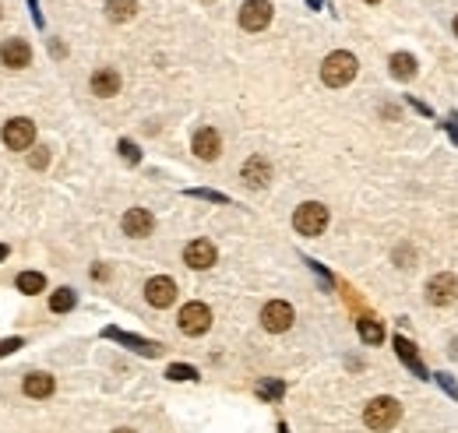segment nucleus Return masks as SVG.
<instances>
[{"mask_svg":"<svg viewBox=\"0 0 458 433\" xmlns=\"http://www.w3.org/2000/svg\"><path fill=\"white\" fill-rule=\"evenodd\" d=\"M388 67H391V74L399 78V81H409V78L416 74L419 64H416V56H413V53H395V56L388 60Z\"/></svg>","mask_w":458,"mask_h":433,"instance_id":"obj_20","label":"nucleus"},{"mask_svg":"<svg viewBox=\"0 0 458 433\" xmlns=\"http://www.w3.org/2000/svg\"><path fill=\"white\" fill-rule=\"evenodd\" d=\"M180 331L183 335H191V338H198V335H205L208 328H211V310H208V306L205 303H187V306H183V310H180Z\"/></svg>","mask_w":458,"mask_h":433,"instance_id":"obj_7","label":"nucleus"},{"mask_svg":"<svg viewBox=\"0 0 458 433\" xmlns=\"http://www.w3.org/2000/svg\"><path fill=\"white\" fill-rule=\"evenodd\" d=\"M92 92H96L99 99H110L120 92V74L113 67H99L96 74H92Z\"/></svg>","mask_w":458,"mask_h":433,"instance_id":"obj_17","label":"nucleus"},{"mask_svg":"<svg viewBox=\"0 0 458 433\" xmlns=\"http://www.w3.org/2000/svg\"><path fill=\"white\" fill-rule=\"evenodd\" d=\"M391 346H395V352H399V359H402V363H406V366L413 370L416 377H423V381L430 377V374H426V366H423V359H419V352H416V346L409 342V338L395 335V338H391Z\"/></svg>","mask_w":458,"mask_h":433,"instance_id":"obj_15","label":"nucleus"},{"mask_svg":"<svg viewBox=\"0 0 458 433\" xmlns=\"http://www.w3.org/2000/svg\"><path fill=\"white\" fill-rule=\"evenodd\" d=\"M458 299V278L451 271H437L430 282H426V303L430 306H451Z\"/></svg>","mask_w":458,"mask_h":433,"instance_id":"obj_4","label":"nucleus"},{"mask_svg":"<svg viewBox=\"0 0 458 433\" xmlns=\"http://www.w3.org/2000/svg\"><path fill=\"white\" fill-rule=\"evenodd\" d=\"M356 71H360L356 56L346 53V50H335V53L324 56V64H321V81L328 88H342V85H349L356 78Z\"/></svg>","mask_w":458,"mask_h":433,"instance_id":"obj_1","label":"nucleus"},{"mask_svg":"<svg viewBox=\"0 0 458 433\" xmlns=\"http://www.w3.org/2000/svg\"><path fill=\"white\" fill-rule=\"evenodd\" d=\"M138 14V0H106V18L116 21V25H124Z\"/></svg>","mask_w":458,"mask_h":433,"instance_id":"obj_19","label":"nucleus"},{"mask_svg":"<svg viewBox=\"0 0 458 433\" xmlns=\"http://www.w3.org/2000/svg\"><path fill=\"white\" fill-rule=\"evenodd\" d=\"M293 321H296V314H293V306H289L286 299H271V303H264V310H261V324H264V331L282 335V331L293 328Z\"/></svg>","mask_w":458,"mask_h":433,"instance_id":"obj_6","label":"nucleus"},{"mask_svg":"<svg viewBox=\"0 0 458 433\" xmlns=\"http://www.w3.org/2000/svg\"><path fill=\"white\" fill-rule=\"evenodd\" d=\"M444 127H448V131H451V141H455V145H458V127H455V123H444Z\"/></svg>","mask_w":458,"mask_h":433,"instance_id":"obj_31","label":"nucleus"},{"mask_svg":"<svg viewBox=\"0 0 458 433\" xmlns=\"http://www.w3.org/2000/svg\"><path fill=\"white\" fill-rule=\"evenodd\" d=\"M194 156L205 159V162H211V159L222 156V138H219L216 127H201V131L194 134Z\"/></svg>","mask_w":458,"mask_h":433,"instance_id":"obj_12","label":"nucleus"},{"mask_svg":"<svg viewBox=\"0 0 458 433\" xmlns=\"http://www.w3.org/2000/svg\"><path fill=\"white\" fill-rule=\"evenodd\" d=\"M0 60H4V67L21 71V67L32 64V46H28L25 39H8L4 46H0Z\"/></svg>","mask_w":458,"mask_h":433,"instance_id":"obj_11","label":"nucleus"},{"mask_svg":"<svg viewBox=\"0 0 458 433\" xmlns=\"http://www.w3.org/2000/svg\"><path fill=\"white\" fill-rule=\"evenodd\" d=\"M166 377H169V381H198V370L187 366V363H173V366L166 370Z\"/></svg>","mask_w":458,"mask_h":433,"instance_id":"obj_24","label":"nucleus"},{"mask_svg":"<svg viewBox=\"0 0 458 433\" xmlns=\"http://www.w3.org/2000/svg\"><path fill=\"white\" fill-rule=\"evenodd\" d=\"M328 226V208L318 204V201H307V204H300L296 215H293V229L300 236H321Z\"/></svg>","mask_w":458,"mask_h":433,"instance_id":"obj_3","label":"nucleus"},{"mask_svg":"<svg viewBox=\"0 0 458 433\" xmlns=\"http://www.w3.org/2000/svg\"><path fill=\"white\" fill-rule=\"evenodd\" d=\"M46 162H50V151L46 148H39V151L28 156V166H32V169H46Z\"/></svg>","mask_w":458,"mask_h":433,"instance_id":"obj_28","label":"nucleus"},{"mask_svg":"<svg viewBox=\"0 0 458 433\" xmlns=\"http://www.w3.org/2000/svg\"><path fill=\"white\" fill-rule=\"evenodd\" d=\"M53 377L50 374H43V370H36V374H28L25 377V384H21V391L28 394V398H50L53 394Z\"/></svg>","mask_w":458,"mask_h":433,"instance_id":"obj_18","label":"nucleus"},{"mask_svg":"<svg viewBox=\"0 0 458 433\" xmlns=\"http://www.w3.org/2000/svg\"><path fill=\"white\" fill-rule=\"evenodd\" d=\"M268 21H271L268 0H247V4L240 8V25L247 28V32H261V28H268Z\"/></svg>","mask_w":458,"mask_h":433,"instance_id":"obj_10","label":"nucleus"},{"mask_svg":"<svg viewBox=\"0 0 458 433\" xmlns=\"http://www.w3.org/2000/svg\"><path fill=\"white\" fill-rule=\"evenodd\" d=\"M455 36H458V18H455Z\"/></svg>","mask_w":458,"mask_h":433,"instance_id":"obj_35","label":"nucleus"},{"mask_svg":"<svg viewBox=\"0 0 458 433\" xmlns=\"http://www.w3.org/2000/svg\"><path fill=\"white\" fill-rule=\"evenodd\" d=\"M216 257H219V251H216V243H211V240H191L187 251H183V261H187V268H194V271L211 268Z\"/></svg>","mask_w":458,"mask_h":433,"instance_id":"obj_9","label":"nucleus"},{"mask_svg":"<svg viewBox=\"0 0 458 433\" xmlns=\"http://www.w3.org/2000/svg\"><path fill=\"white\" fill-rule=\"evenodd\" d=\"M21 346H25V338H4V342H0V356H8V352H14Z\"/></svg>","mask_w":458,"mask_h":433,"instance_id":"obj_29","label":"nucleus"},{"mask_svg":"<svg viewBox=\"0 0 458 433\" xmlns=\"http://www.w3.org/2000/svg\"><path fill=\"white\" fill-rule=\"evenodd\" d=\"M152 226H156L152 211H145V208H131V211H124V233H127V236L141 240V236L152 233Z\"/></svg>","mask_w":458,"mask_h":433,"instance_id":"obj_16","label":"nucleus"},{"mask_svg":"<svg viewBox=\"0 0 458 433\" xmlns=\"http://www.w3.org/2000/svg\"><path fill=\"white\" fill-rule=\"evenodd\" d=\"M4 145L11 148V151H25V148H32V141H36V123L28 120V116H14V120H8L4 123Z\"/></svg>","mask_w":458,"mask_h":433,"instance_id":"obj_5","label":"nucleus"},{"mask_svg":"<svg viewBox=\"0 0 458 433\" xmlns=\"http://www.w3.org/2000/svg\"><path fill=\"white\" fill-rule=\"evenodd\" d=\"M74 303H78V293L74 289H56L53 296H50V310L53 314H67V310H74Z\"/></svg>","mask_w":458,"mask_h":433,"instance_id":"obj_23","label":"nucleus"},{"mask_svg":"<svg viewBox=\"0 0 458 433\" xmlns=\"http://www.w3.org/2000/svg\"><path fill=\"white\" fill-rule=\"evenodd\" d=\"M187 194H191V198H201V201H216V204H229V198H226V194H219V191H201V187H198V191H187Z\"/></svg>","mask_w":458,"mask_h":433,"instance_id":"obj_26","label":"nucleus"},{"mask_svg":"<svg viewBox=\"0 0 458 433\" xmlns=\"http://www.w3.org/2000/svg\"><path fill=\"white\" fill-rule=\"evenodd\" d=\"M399 419H402V405H399L395 398H388V394L374 398L371 405L363 409V423L371 426L374 433H388V430H395V426H399Z\"/></svg>","mask_w":458,"mask_h":433,"instance_id":"obj_2","label":"nucleus"},{"mask_svg":"<svg viewBox=\"0 0 458 433\" xmlns=\"http://www.w3.org/2000/svg\"><path fill=\"white\" fill-rule=\"evenodd\" d=\"M258 394H261L264 401H275V398L286 394V384H282V381H264V384H258Z\"/></svg>","mask_w":458,"mask_h":433,"instance_id":"obj_25","label":"nucleus"},{"mask_svg":"<svg viewBox=\"0 0 458 433\" xmlns=\"http://www.w3.org/2000/svg\"><path fill=\"white\" fill-rule=\"evenodd\" d=\"M243 183H247L251 191H261V187H268V180H271V166H268V159L264 156H251L247 162H243Z\"/></svg>","mask_w":458,"mask_h":433,"instance_id":"obj_13","label":"nucleus"},{"mask_svg":"<svg viewBox=\"0 0 458 433\" xmlns=\"http://www.w3.org/2000/svg\"><path fill=\"white\" fill-rule=\"evenodd\" d=\"M366 4H381V0H366Z\"/></svg>","mask_w":458,"mask_h":433,"instance_id":"obj_36","label":"nucleus"},{"mask_svg":"<svg viewBox=\"0 0 458 433\" xmlns=\"http://www.w3.org/2000/svg\"><path fill=\"white\" fill-rule=\"evenodd\" d=\"M8 254H11V246H8V243H0V261H4Z\"/></svg>","mask_w":458,"mask_h":433,"instance_id":"obj_32","label":"nucleus"},{"mask_svg":"<svg viewBox=\"0 0 458 433\" xmlns=\"http://www.w3.org/2000/svg\"><path fill=\"white\" fill-rule=\"evenodd\" d=\"M356 331H360V338L366 346H381L384 342V328H381V321H374V317H360L356 321Z\"/></svg>","mask_w":458,"mask_h":433,"instance_id":"obj_21","label":"nucleus"},{"mask_svg":"<svg viewBox=\"0 0 458 433\" xmlns=\"http://www.w3.org/2000/svg\"><path fill=\"white\" fill-rule=\"evenodd\" d=\"M46 289V278H43V271H21L18 275V293H25V296H36V293H43Z\"/></svg>","mask_w":458,"mask_h":433,"instance_id":"obj_22","label":"nucleus"},{"mask_svg":"<svg viewBox=\"0 0 458 433\" xmlns=\"http://www.w3.org/2000/svg\"><path fill=\"white\" fill-rule=\"evenodd\" d=\"M437 384H441V388H444V391H448V394H451V398L458 401V384H455V381H451L448 374H437Z\"/></svg>","mask_w":458,"mask_h":433,"instance_id":"obj_30","label":"nucleus"},{"mask_svg":"<svg viewBox=\"0 0 458 433\" xmlns=\"http://www.w3.org/2000/svg\"><path fill=\"white\" fill-rule=\"evenodd\" d=\"M279 433H289V430H286V423H282V426H279Z\"/></svg>","mask_w":458,"mask_h":433,"instance_id":"obj_34","label":"nucleus"},{"mask_svg":"<svg viewBox=\"0 0 458 433\" xmlns=\"http://www.w3.org/2000/svg\"><path fill=\"white\" fill-rule=\"evenodd\" d=\"M103 335H106V338H113V342H120V346L134 349V352H141V356H159V352H163V346H159V342H148V338L127 335V331H120V328H106Z\"/></svg>","mask_w":458,"mask_h":433,"instance_id":"obj_14","label":"nucleus"},{"mask_svg":"<svg viewBox=\"0 0 458 433\" xmlns=\"http://www.w3.org/2000/svg\"><path fill=\"white\" fill-rule=\"evenodd\" d=\"M113 433H134V430H127V426H120V430H113Z\"/></svg>","mask_w":458,"mask_h":433,"instance_id":"obj_33","label":"nucleus"},{"mask_svg":"<svg viewBox=\"0 0 458 433\" xmlns=\"http://www.w3.org/2000/svg\"><path fill=\"white\" fill-rule=\"evenodd\" d=\"M120 156H124L127 162H141V151H138L134 141H120Z\"/></svg>","mask_w":458,"mask_h":433,"instance_id":"obj_27","label":"nucleus"},{"mask_svg":"<svg viewBox=\"0 0 458 433\" xmlns=\"http://www.w3.org/2000/svg\"><path fill=\"white\" fill-rule=\"evenodd\" d=\"M145 299L152 306H159V310H166V306H173V299H176V282L166 278V275L148 278V282H145Z\"/></svg>","mask_w":458,"mask_h":433,"instance_id":"obj_8","label":"nucleus"}]
</instances>
